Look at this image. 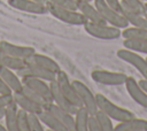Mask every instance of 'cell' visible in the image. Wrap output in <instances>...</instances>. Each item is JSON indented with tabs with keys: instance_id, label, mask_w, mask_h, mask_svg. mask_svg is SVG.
Listing matches in <instances>:
<instances>
[{
	"instance_id": "44dd1931",
	"label": "cell",
	"mask_w": 147,
	"mask_h": 131,
	"mask_svg": "<svg viewBox=\"0 0 147 131\" xmlns=\"http://www.w3.org/2000/svg\"><path fill=\"white\" fill-rule=\"evenodd\" d=\"M119 11L124 16V18L127 21L129 25H131V26L147 28V18H146V15L140 14V13L134 11V10H131V9L126 8L125 6H123V5H121Z\"/></svg>"
},
{
	"instance_id": "ffe728a7",
	"label": "cell",
	"mask_w": 147,
	"mask_h": 131,
	"mask_svg": "<svg viewBox=\"0 0 147 131\" xmlns=\"http://www.w3.org/2000/svg\"><path fill=\"white\" fill-rule=\"evenodd\" d=\"M115 131H147V120L132 117L123 122H118L114 126Z\"/></svg>"
},
{
	"instance_id": "484cf974",
	"label": "cell",
	"mask_w": 147,
	"mask_h": 131,
	"mask_svg": "<svg viewBox=\"0 0 147 131\" xmlns=\"http://www.w3.org/2000/svg\"><path fill=\"white\" fill-rule=\"evenodd\" d=\"M122 37L123 39H140L147 40V28L140 26H126L122 29Z\"/></svg>"
},
{
	"instance_id": "6da1fadb",
	"label": "cell",
	"mask_w": 147,
	"mask_h": 131,
	"mask_svg": "<svg viewBox=\"0 0 147 131\" xmlns=\"http://www.w3.org/2000/svg\"><path fill=\"white\" fill-rule=\"evenodd\" d=\"M95 99H96L98 109H100L103 113H106L113 121H116L117 123L126 121V120L132 118V117L136 116L131 110L114 103L111 100H109L106 95H103L101 93H96L95 94Z\"/></svg>"
},
{
	"instance_id": "e575fe53",
	"label": "cell",
	"mask_w": 147,
	"mask_h": 131,
	"mask_svg": "<svg viewBox=\"0 0 147 131\" xmlns=\"http://www.w3.org/2000/svg\"><path fill=\"white\" fill-rule=\"evenodd\" d=\"M13 100V94H0V108L6 107Z\"/></svg>"
},
{
	"instance_id": "3957f363",
	"label": "cell",
	"mask_w": 147,
	"mask_h": 131,
	"mask_svg": "<svg viewBox=\"0 0 147 131\" xmlns=\"http://www.w3.org/2000/svg\"><path fill=\"white\" fill-rule=\"evenodd\" d=\"M85 31L94 38L102 40H114L122 37V30L108 23H92L86 22L84 25Z\"/></svg>"
},
{
	"instance_id": "83f0119b",
	"label": "cell",
	"mask_w": 147,
	"mask_h": 131,
	"mask_svg": "<svg viewBox=\"0 0 147 131\" xmlns=\"http://www.w3.org/2000/svg\"><path fill=\"white\" fill-rule=\"evenodd\" d=\"M21 91L25 94V95H28L31 100H33L36 103H38L39 106H41L42 108H46L52 101H49L48 99H46L44 95H41L40 93H38V92H36V91H33V90H31V88H29V87H26V86H24L23 85V87L21 88Z\"/></svg>"
},
{
	"instance_id": "ab89813d",
	"label": "cell",
	"mask_w": 147,
	"mask_h": 131,
	"mask_svg": "<svg viewBox=\"0 0 147 131\" xmlns=\"http://www.w3.org/2000/svg\"><path fill=\"white\" fill-rule=\"evenodd\" d=\"M0 131H7V129H6L5 124H1V123H0Z\"/></svg>"
},
{
	"instance_id": "30bf717a",
	"label": "cell",
	"mask_w": 147,
	"mask_h": 131,
	"mask_svg": "<svg viewBox=\"0 0 147 131\" xmlns=\"http://www.w3.org/2000/svg\"><path fill=\"white\" fill-rule=\"evenodd\" d=\"M20 77H23V76H33V77H38V78H41V79H45L47 82H52L55 79V76L56 74L49 71V70H46L41 67H39L38 64L31 62V61H28L25 60V64L23 66V68H21L20 70L16 71Z\"/></svg>"
},
{
	"instance_id": "8d00e7d4",
	"label": "cell",
	"mask_w": 147,
	"mask_h": 131,
	"mask_svg": "<svg viewBox=\"0 0 147 131\" xmlns=\"http://www.w3.org/2000/svg\"><path fill=\"white\" fill-rule=\"evenodd\" d=\"M105 1H106L109 6H111L113 8L119 10V8H121V1H119V0H105Z\"/></svg>"
},
{
	"instance_id": "74e56055",
	"label": "cell",
	"mask_w": 147,
	"mask_h": 131,
	"mask_svg": "<svg viewBox=\"0 0 147 131\" xmlns=\"http://www.w3.org/2000/svg\"><path fill=\"white\" fill-rule=\"evenodd\" d=\"M138 83H139V85L147 92V78H142V79H139L138 80Z\"/></svg>"
},
{
	"instance_id": "7bdbcfd3",
	"label": "cell",
	"mask_w": 147,
	"mask_h": 131,
	"mask_svg": "<svg viewBox=\"0 0 147 131\" xmlns=\"http://www.w3.org/2000/svg\"><path fill=\"white\" fill-rule=\"evenodd\" d=\"M85 1H91V2H93L94 0H85Z\"/></svg>"
},
{
	"instance_id": "f6af8a7d",
	"label": "cell",
	"mask_w": 147,
	"mask_h": 131,
	"mask_svg": "<svg viewBox=\"0 0 147 131\" xmlns=\"http://www.w3.org/2000/svg\"><path fill=\"white\" fill-rule=\"evenodd\" d=\"M146 18H147V14H146Z\"/></svg>"
},
{
	"instance_id": "52a82bcc",
	"label": "cell",
	"mask_w": 147,
	"mask_h": 131,
	"mask_svg": "<svg viewBox=\"0 0 147 131\" xmlns=\"http://www.w3.org/2000/svg\"><path fill=\"white\" fill-rule=\"evenodd\" d=\"M55 82L60 88V91L69 99V101L71 103H74L76 107H80L83 106L82 105V101L77 94V91L75 88V86L72 85V82L69 79L67 72H64L62 69L56 74L55 76Z\"/></svg>"
},
{
	"instance_id": "9a60e30c",
	"label": "cell",
	"mask_w": 147,
	"mask_h": 131,
	"mask_svg": "<svg viewBox=\"0 0 147 131\" xmlns=\"http://www.w3.org/2000/svg\"><path fill=\"white\" fill-rule=\"evenodd\" d=\"M83 16L86 18L87 22L92 23H106L105 20L102 18L101 14L96 9L93 2L91 1H85V0H78V8H77Z\"/></svg>"
},
{
	"instance_id": "ac0fdd59",
	"label": "cell",
	"mask_w": 147,
	"mask_h": 131,
	"mask_svg": "<svg viewBox=\"0 0 147 131\" xmlns=\"http://www.w3.org/2000/svg\"><path fill=\"white\" fill-rule=\"evenodd\" d=\"M0 76H1L2 80L11 88L13 92L20 91L23 87L22 79H21V77L18 76V74L15 70L0 64Z\"/></svg>"
},
{
	"instance_id": "e0dca14e",
	"label": "cell",
	"mask_w": 147,
	"mask_h": 131,
	"mask_svg": "<svg viewBox=\"0 0 147 131\" xmlns=\"http://www.w3.org/2000/svg\"><path fill=\"white\" fill-rule=\"evenodd\" d=\"M13 100L18 106V108L28 111V113H39L42 107L36 103L33 100H31L28 95H25L21 90L13 92Z\"/></svg>"
},
{
	"instance_id": "4fadbf2b",
	"label": "cell",
	"mask_w": 147,
	"mask_h": 131,
	"mask_svg": "<svg viewBox=\"0 0 147 131\" xmlns=\"http://www.w3.org/2000/svg\"><path fill=\"white\" fill-rule=\"evenodd\" d=\"M0 46L9 55H11L14 57H17V59H22V60L29 59L36 52V48H33L31 46L16 45V44L9 43L7 40H0Z\"/></svg>"
},
{
	"instance_id": "f546056e",
	"label": "cell",
	"mask_w": 147,
	"mask_h": 131,
	"mask_svg": "<svg viewBox=\"0 0 147 131\" xmlns=\"http://www.w3.org/2000/svg\"><path fill=\"white\" fill-rule=\"evenodd\" d=\"M28 126L29 131H44L45 125L38 116V113H28Z\"/></svg>"
},
{
	"instance_id": "b9f144b4",
	"label": "cell",
	"mask_w": 147,
	"mask_h": 131,
	"mask_svg": "<svg viewBox=\"0 0 147 131\" xmlns=\"http://www.w3.org/2000/svg\"><path fill=\"white\" fill-rule=\"evenodd\" d=\"M145 7H146V11H147V2H145Z\"/></svg>"
},
{
	"instance_id": "277c9868",
	"label": "cell",
	"mask_w": 147,
	"mask_h": 131,
	"mask_svg": "<svg viewBox=\"0 0 147 131\" xmlns=\"http://www.w3.org/2000/svg\"><path fill=\"white\" fill-rule=\"evenodd\" d=\"M93 3L96 7V9L99 10V13L101 14V16L106 23L114 25L116 28H119L121 30L129 26L127 21L124 18V16L121 14V11L113 8L111 6H109L105 0H94Z\"/></svg>"
},
{
	"instance_id": "5bb4252c",
	"label": "cell",
	"mask_w": 147,
	"mask_h": 131,
	"mask_svg": "<svg viewBox=\"0 0 147 131\" xmlns=\"http://www.w3.org/2000/svg\"><path fill=\"white\" fill-rule=\"evenodd\" d=\"M51 113L55 115V117L64 125L67 131H75V120H74V114L61 108L53 101L46 107Z\"/></svg>"
},
{
	"instance_id": "d4e9b609",
	"label": "cell",
	"mask_w": 147,
	"mask_h": 131,
	"mask_svg": "<svg viewBox=\"0 0 147 131\" xmlns=\"http://www.w3.org/2000/svg\"><path fill=\"white\" fill-rule=\"evenodd\" d=\"M0 64H2L5 67H8V68H10V69H13L15 71H17L21 68H23V66L25 64V60L17 59V57H14V56L9 55L0 46Z\"/></svg>"
},
{
	"instance_id": "603a6c76",
	"label": "cell",
	"mask_w": 147,
	"mask_h": 131,
	"mask_svg": "<svg viewBox=\"0 0 147 131\" xmlns=\"http://www.w3.org/2000/svg\"><path fill=\"white\" fill-rule=\"evenodd\" d=\"M39 118L41 120L42 124L45 126H47L48 129L53 130V131H67L64 125L55 117V115L53 113H51L47 108H42L39 113H38Z\"/></svg>"
},
{
	"instance_id": "f35d334b",
	"label": "cell",
	"mask_w": 147,
	"mask_h": 131,
	"mask_svg": "<svg viewBox=\"0 0 147 131\" xmlns=\"http://www.w3.org/2000/svg\"><path fill=\"white\" fill-rule=\"evenodd\" d=\"M3 115H5V107L0 108V121L3 118Z\"/></svg>"
},
{
	"instance_id": "f1b7e54d",
	"label": "cell",
	"mask_w": 147,
	"mask_h": 131,
	"mask_svg": "<svg viewBox=\"0 0 147 131\" xmlns=\"http://www.w3.org/2000/svg\"><path fill=\"white\" fill-rule=\"evenodd\" d=\"M99 121V124H100V128H101V131H114V124H113V120L106 114L103 113L102 110L98 109L96 113L94 114Z\"/></svg>"
},
{
	"instance_id": "5b68a950",
	"label": "cell",
	"mask_w": 147,
	"mask_h": 131,
	"mask_svg": "<svg viewBox=\"0 0 147 131\" xmlns=\"http://www.w3.org/2000/svg\"><path fill=\"white\" fill-rule=\"evenodd\" d=\"M92 79L101 85H108V86H119L124 85L127 76L124 72L118 71H110L105 69H95L91 72Z\"/></svg>"
},
{
	"instance_id": "7402d4cb",
	"label": "cell",
	"mask_w": 147,
	"mask_h": 131,
	"mask_svg": "<svg viewBox=\"0 0 147 131\" xmlns=\"http://www.w3.org/2000/svg\"><path fill=\"white\" fill-rule=\"evenodd\" d=\"M17 111H18V106L15 103L14 100H11L5 107L3 120L7 131H17Z\"/></svg>"
},
{
	"instance_id": "cb8c5ba5",
	"label": "cell",
	"mask_w": 147,
	"mask_h": 131,
	"mask_svg": "<svg viewBox=\"0 0 147 131\" xmlns=\"http://www.w3.org/2000/svg\"><path fill=\"white\" fill-rule=\"evenodd\" d=\"M88 116H90V111L84 106L77 107L76 111L74 113L75 131H87Z\"/></svg>"
},
{
	"instance_id": "7c38bea8",
	"label": "cell",
	"mask_w": 147,
	"mask_h": 131,
	"mask_svg": "<svg viewBox=\"0 0 147 131\" xmlns=\"http://www.w3.org/2000/svg\"><path fill=\"white\" fill-rule=\"evenodd\" d=\"M21 79H22V84L24 86L40 93L46 99L52 101L49 82H47L45 79H41V78H38V77H33V76H23V77H21Z\"/></svg>"
},
{
	"instance_id": "d6986e66",
	"label": "cell",
	"mask_w": 147,
	"mask_h": 131,
	"mask_svg": "<svg viewBox=\"0 0 147 131\" xmlns=\"http://www.w3.org/2000/svg\"><path fill=\"white\" fill-rule=\"evenodd\" d=\"M26 60L38 64L39 67H41V68H44L46 70H49V71L54 72V74H57L61 70V68H60V66H59V63L56 61H54L52 57H49V56H47L45 54L38 53L37 51Z\"/></svg>"
},
{
	"instance_id": "2e32d148",
	"label": "cell",
	"mask_w": 147,
	"mask_h": 131,
	"mask_svg": "<svg viewBox=\"0 0 147 131\" xmlns=\"http://www.w3.org/2000/svg\"><path fill=\"white\" fill-rule=\"evenodd\" d=\"M49 85H51L52 101H53L54 103H56L57 106H60L61 108H63V109H65V110H68V111H70V113L74 114V113L76 111L77 107H76L74 103H71V102L69 101V99L60 91V88H59V86H57L55 79L52 80V82H49Z\"/></svg>"
},
{
	"instance_id": "4dcf8cb0",
	"label": "cell",
	"mask_w": 147,
	"mask_h": 131,
	"mask_svg": "<svg viewBox=\"0 0 147 131\" xmlns=\"http://www.w3.org/2000/svg\"><path fill=\"white\" fill-rule=\"evenodd\" d=\"M119 1H121V5L125 6L126 8L131 9V10L138 11V13L144 14V15L147 14L146 7H145V2L142 0H119Z\"/></svg>"
},
{
	"instance_id": "9c48e42d",
	"label": "cell",
	"mask_w": 147,
	"mask_h": 131,
	"mask_svg": "<svg viewBox=\"0 0 147 131\" xmlns=\"http://www.w3.org/2000/svg\"><path fill=\"white\" fill-rule=\"evenodd\" d=\"M7 3L17 10L33 14V15H45L47 11L46 3H41L34 0H7Z\"/></svg>"
},
{
	"instance_id": "bcb514c9",
	"label": "cell",
	"mask_w": 147,
	"mask_h": 131,
	"mask_svg": "<svg viewBox=\"0 0 147 131\" xmlns=\"http://www.w3.org/2000/svg\"><path fill=\"white\" fill-rule=\"evenodd\" d=\"M146 60H147V57H146Z\"/></svg>"
},
{
	"instance_id": "8fae6325",
	"label": "cell",
	"mask_w": 147,
	"mask_h": 131,
	"mask_svg": "<svg viewBox=\"0 0 147 131\" xmlns=\"http://www.w3.org/2000/svg\"><path fill=\"white\" fill-rule=\"evenodd\" d=\"M124 85H125L126 92L132 98V100L136 101L142 108L147 109V92L139 85L138 80L131 76H127Z\"/></svg>"
},
{
	"instance_id": "1f68e13d",
	"label": "cell",
	"mask_w": 147,
	"mask_h": 131,
	"mask_svg": "<svg viewBox=\"0 0 147 131\" xmlns=\"http://www.w3.org/2000/svg\"><path fill=\"white\" fill-rule=\"evenodd\" d=\"M17 131H29L28 111L21 108H18V111H17Z\"/></svg>"
},
{
	"instance_id": "7a4b0ae2",
	"label": "cell",
	"mask_w": 147,
	"mask_h": 131,
	"mask_svg": "<svg viewBox=\"0 0 147 131\" xmlns=\"http://www.w3.org/2000/svg\"><path fill=\"white\" fill-rule=\"evenodd\" d=\"M47 6V11L54 16L55 18H57L59 21L69 24V25H84L87 21L86 18L83 16V14L79 10L76 9H68V8H62L59 6H55L51 2H46Z\"/></svg>"
},
{
	"instance_id": "ba28073f",
	"label": "cell",
	"mask_w": 147,
	"mask_h": 131,
	"mask_svg": "<svg viewBox=\"0 0 147 131\" xmlns=\"http://www.w3.org/2000/svg\"><path fill=\"white\" fill-rule=\"evenodd\" d=\"M71 82L77 91V94L82 101V105L90 111V114H95L98 110L95 94H93V92L88 88V86L86 84H84L83 82H80L78 79H74Z\"/></svg>"
},
{
	"instance_id": "ee69618b",
	"label": "cell",
	"mask_w": 147,
	"mask_h": 131,
	"mask_svg": "<svg viewBox=\"0 0 147 131\" xmlns=\"http://www.w3.org/2000/svg\"><path fill=\"white\" fill-rule=\"evenodd\" d=\"M142 1H144V2H147V0H142Z\"/></svg>"
},
{
	"instance_id": "d590c367",
	"label": "cell",
	"mask_w": 147,
	"mask_h": 131,
	"mask_svg": "<svg viewBox=\"0 0 147 131\" xmlns=\"http://www.w3.org/2000/svg\"><path fill=\"white\" fill-rule=\"evenodd\" d=\"M0 94H13L11 88L2 80L1 76H0Z\"/></svg>"
},
{
	"instance_id": "8992f818",
	"label": "cell",
	"mask_w": 147,
	"mask_h": 131,
	"mask_svg": "<svg viewBox=\"0 0 147 131\" xmlns=\"http://www.w3.org/2000/svg\"><path fill=\"white\" fill-rule=\"evenodd\" d=\"M116 55L122 61L131 64L133 68L138 70V72L142 76V78H147V60L140 55V53H137L134 51H131L129 48H119L116 52Z\"/></svg>"
},
{
	"instance_id": "836d02e7",
	"label": "cell",
	"mask_w": 147,
	"mask_h": 131,
	"mask_svg": "<svg viewBox=\"0 0 147 131\" xmlns=\"http://www.w3.org/2000/svg\"><path fill=\"white\" fill-rule=\"evenodd\" d=\"M87 131H101L99 121L94 114H90L87 121Z\"/></svg>"
},
{
	"instance_id": "d6a6232c",
	"label": "cell",
	"mask_w": 147,
	"mask_h": 131,
	"mask_svg": "<svg viewBox=\"0 0 147 131\" xmlns=\"http://www.w3.org/2000/svg\"><path fill=\"white\" fill-rule=\"evenodd\" d=\"M47 2H51L55 6L68 8V9H76L78 10V0H47Z\"/></svg>"
},
{
	"instance_id": "60d3db41",
	"label": "cell",
	"mask_w": 147,
	"mask_h": 131,
	"mask_svg": "<svg viewBox=\"0 0 147 131\" xmlns=\"http://www.w3.org/2000/svg\"><path fill=\"white\" fill-rule=\"evenodd\" d=\"M34 1H38V2H41V3H46L47 0H34Z\"/></svg>"
},
{
	"instance_id": "4316f807",
	"label": "cell",
	"mask_w": 147,
	"mask_h": 131,
	"mask_svg": "<svg viewBox=\"0 0 147 131\" xmlns=\"http://www.w3.org/2000/svg\"><path fill=\"white\" fill-rule=\"evenodd\" d=\"M123 47L129 48L131 51H134L140 54L147 55V40H140V39H124L123 40Z\"/></svg>"
}]
</instances>
